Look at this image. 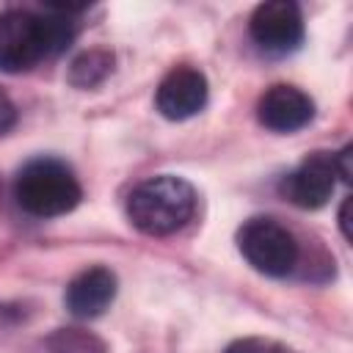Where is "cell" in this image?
I'll return each instance as SVG.
<instances>
[{
	"mask_svg": "<svg viewBox=\"0 0 353 353\" xmlns=\"http://www.w3.org/2000/svg\"><path fill=\"white\" fill-rule=\"evenodd\" d=\"M196 212V190L182 176L160 174L143 179L127 196V215L143 234H171L182 229Z\"/></svg>",
	"mask_w": 353,
	"mask_h": 353,
	"instance_id": "6da1fadb",
	"label": "cell"
},
{
	"mask_svg": "<svg viewBox=\"0 0 353 353\" xmlns=\"http://www.w3.org/2000/svg\"><path fill=\"white\" fill-rule=\"evenodd\" d=\"M14 196L25 212L39 218H52L74 210L83 190L69 165L52 157H39V160H30L17 174Z\"/></svg>",
	"mask_w": 353,
	"mask_h": 353,
	"instance_id": "7a4b0ae2",
	"label": "cell"
},
{
	"mask_svg": "<svg viewBox=\"0 0 353 353\" xmlns=\"http://www.w3.org/2000/svg\"><path fill=\"white\" fill-rule=\"evenodd\" d=\"M237 248L248 265L265 276H287L298 262V243L273 218H251L237 232Z\"/></svg>",
	"mask_w": 353,
	"mask_h": 353,
	"instance_id": "3957f363",
	"label": "cell"
},
{
	"mask_svg": "<svg viewBox=\"0 0 353 353\" xmlns=\"http://www.w3.org/2000/svg\"><path fill=\"white\" fill-rule=\"evenodd\" d=\"M50 55L44 17L28 11L0 14V69L25 72Z\"/></svg>",
	"mask_w": 353,
	"mask_h": 353,
	"instance_id": "277c9868",
	"label": "cell"
},
{
	"mask_svg": "<svg viewBox=\"0 0 353 353\" xmlns=\"http://www.w3.org/2000/svg\"><path fill=\"white\" fill-rule=\"evenodd\" d=\"M251 39L265 52H292L303 39V17L301 8L290 0H270L254 8L248 22Z\"/></svg>",
	"mask_w": 353,
	"mask_h": 353,
	"instance_id": "5b68a950",
	"label": "cell"
},
{
	"mask_svg": "<svg viewBox=\"0 0 353 353\" xmlns=\"http://www.w3.org/2000/svg\"><path fill=\"white\" fill-rule=\"evenodd\" d=\"M154 102H157V110L171 121L190 119L207 105V77L199 69L176 66L157 85Z\"/></svg>",
	"mask_w": 353,
	"mask_h": 353,
	"instance_id": "8992f818",
	"label": "cell"
},
{
	"mask_svg": "<svg viewBox=\"0 0 353 353\" xmlns=\"http://www.w3.org/2000/svg\"><path fill=\"white\" fill-rule=\"evenodd\" d=\"M336 185V168H334V157L317 152L312 157H306L281 185L284 196L303 210H317L323 207Z\"/></svg>",
	"mask_w": 353,
	"mask_h": 353,
	"instance_id": "52a82bcc",
	"label": "cell"
},
{
	"mask_svg": "<svg viewBox=\"0 0 353 353\" xmlns=\"http://www.w3.org/2000/svg\"><path fill=\"white\" fill-rule=\"evenodd\" d=\"M259 124L273 132H295L306 127L314 116V102L295 85H273L262 94L256 105Z\"/></svg>",
	"mask_w": 353,
	"mask_h": 353,
	"instance_id": "ba28073f",
	"label": "cell"
},
{
	"mask_svg": "<svg viewBox=\"0 0 353 353\" xmlns=\"http://www.w3.org/2000/svg\"><path fill=\"white\" fill-rule=\"evenodd\" d=\"M116 298V276L108 268H88L66 287V309L74 317H97Z\"/></svg>",
	"mask_w": 353,
	"mask_h": 353,
	"instance_id": "9c48e42d",
	"label": "cell"
},
{
	"mask_svg": "<svg viewBox=\"0 0 353 353\" xmlns=\"http://www.w3.org/2000/svg\"><path fill=\"white\" fill-rule=\"evenodd\" d=\"M113 69V55L105 52V50H91V52H83L74 63H72V72H69V80L80 88H91L97 85L99 80H105V74Z\"/></svg>",
	"mask_w": 353,
	"mask_h": 353,
	"instance_id": "30bf717a",
	"label": "cell"
},
{
	"mask_svg": "<svg viewBox=\"0 0 353 353\" xmlns=\"http://www.w3.org/2000/svg\"><path fill=\"white\" fill-rule=\"evenodd\" d=\"M47 353H105V345L88 331L61 328L47 339Z\"/></svg>",
	"mask_w": 353,
	"mask_h": 353,
	"instance_id": "8fae6325",
	"label": "cell"
},
{
	"mask_svg": "<svg viewBox=\"0 0 353 353\" xmlns=\"http://www.w3.org/2000/svg\"><path fill=\"white\" fill-rule=\"evenodd\" d=\"M226 353H298L276 339H262V336H245V339H234Z\"/></svg>",
	"mask_w": 353,
	"mask_h": 353,
	"instance_id": "7c38bea8",
	"label": "cell"
},
{
	"mask_svg": "<svg viewBox=\"0 0 353 353\" xmlns=\"http://www.w3.org/2000/svg\"><path fill=\"white\" fill-rule=\"evenodd\" d=\"M14 119H17V110H14V105H11V99L0 91V135L6 132V130H11V124H14Z\"/></svg>",
	"mask_w": 353,
	"mask_h": 353,
	"instance_id": "4fadbf2b",
	"label": "cell"
},
{
	"mask_svg": "<svg viewBox=\"0 0 353 353\" xmlns=\"http://www.w3.org/2000/svg\"><path fill=\"white\" fill-rule=\"evenodd\" d=\"M339 229H342L345 240L353 237V232H350V199H345L342 207H339Z\"/></svg>",
	"mask_w": 353,
	"mask_h": 353,
	"instance_id": "5bb4252c",
	"label": "cell"
}]
</instances>
